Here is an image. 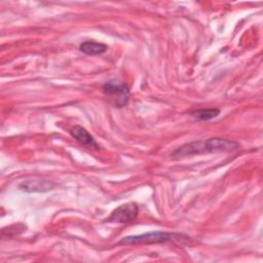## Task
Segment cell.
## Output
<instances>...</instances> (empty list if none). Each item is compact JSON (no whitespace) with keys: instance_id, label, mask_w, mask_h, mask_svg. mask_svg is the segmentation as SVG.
<instances>
[{"instance_id":"3","label":"cell","mask_w":263,"mask_h":263,"mask_svg":"<svg viewBox=\"0 0 263 263\" xmlns=\"http://www.w3.org/2000/svg\"><path fill=\"white\" fill-rule=\"evenodd\" d=\"M182 234L165 232V231H150L138 235L123 237L118 245H143V243H161L180 238Z\"/></svg>"},{"instance_id":"6","label":"cell","mask_w":263,"mask_h":263,"mask_svg":"<svg viewBox=\"0 0 263 263\" xmlns=\"http://www.w3.org/2000/svg\"><path fill=\"white\" fill-rule=\"evenodd\" d=\"M70 135L81 145L88 149H95L98 150L100 148L99 144L96 142L95 138L82 126L80 125H74L70 129Z\"/></svg>"},{"instance_id":"5","label":"cell","mask_w":263,"mask_h":263,"mask_svg":"<svg viewBox=\"0 0 263 263\" xmlns=\"http://www.w3.org/2000/svg\"><path fill=\"white\" fill-rule=\"evenodd\" d=\"M53 186H54V184L50 181L34 178V179H29V180L23 181L18 185V188L22 191L32 193V192H47V191L51 190L53 188Z\"/></svg>"},{"instance_id":"8","label":"cell","mask_w":263,"mask_h":263,"mask_svg":"<svg viewBox=\"0 0 263 263\" xmlns=\"http://www.w3.org/2000/svg\"><path fill=\"white\" fill-rule=\"evenodd\" d=\"M220 114V110L216 109V108H200V109H196L190 112V115L192 117H194L197 120H201V121H208L211 119L216 118L218 115Z\"/></svg>"},{"instance_id":"1","label":"cell","mask_w":263,"mask_h":263,"mask_svg":"<svg viewBox=\"0 0 263 263\" xmlns=\"http://www.w3.org/2000/svg\"><path fill=\"white\" fill-rule=\"evenodd\" d=\"M239 144L233 140L222 138H210L206 140H197L190 143H186L177 148L172 156L174 158H181L186 156H193L203 153L212 152H228L236 150Z\"/></svg>"},{"instance_id":"2","label":"cell","mask_w":263,"mask_h":263,"mask_svg":"<svg viewBox=\"0 0 263 263\" xmlns=\"http://www.w3.org/2000/svg\"><path fill=\"white\" fill-rule=\"evenodd\" d=\"M104 96L109 104L116 108L125 107L130 99L129 87L119 79H111L102 86Z\"/></svg>"},{"instance_id":"4","label":"cell","mask_w":263,"mask_h":263,"mask_svg":"<svg viewBox=\"0 0 263 263\" xmlns=\"http://www.w3.org/2000/svg\"><path fill=\"white\" fill-rule=\"evenodd\" d=\"M139 214V206L136 202H126L116 208L106 220L110 223H129L133 222Z\"/></svg>"},{"instance_id":"7","label":"cell","mask_w":263,"mask_h":263,"mask_svg":"<svg viewBox=\"0 0 263 263\" xmlns=\"http://www.w3.org/2000/svg\"><path fill=\"white\" fill-rule=\"evenodd\" d=\"M80 51L87 55H99L107 51L108 46L105 43L97 42L93 40H87L80 44L79 46Z\"/></svg>"}]
</instances>
